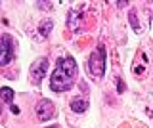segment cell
Returning <instances> with one entry per match:
<instances>
[{"mask_svg":"<svg viewBox=\"0 0 153 128\" xmlns=\"http://www.w3.org/2000/svg\"><path fill=\"white\" fill-rule=\"evenodd\" d=\"M46 69H48V59L46 58H38L35 63L31 65V71H29V80L33 84H38L46 75Z\"/></svg>","mask_w":153,"mask_h":128,"instance_id":"277c9868","label":"cell"},{"mask_svg":"<svg viewBox=\"0 0 153 128\" xmlns=\"http://www.w3.org/2000/svg\"><path fill=\"white\" fill-rule=\"evenodd\" d=\"M71 29H79L80 23H82V16H80V10H76V8H71L69 10V19H67Z\"/></svg>","mask_w":153,"mask_h":128,"instance_id":"8992f818","label":"cell"},{"mask_svg":"<svg viewBox=\"0 0 153 128\" xmlns=\"http://www.w3.org/2000/svg\"><path fill=\"white\" fill-rule=\"evenodd\" d=\"M130 23H132V29L136 33L140 31V23H138V19H136V12H134V10L130 12Z\"/></svg>","mask_w":153,"mask_h":128,"instance_id":"30bf717a","label":"cell"},{"mask_svg":"<svg viewBox=\"0 0 153 128\" xmlns=\"http://www.w3.org/2000/svg\"><path fill=\"white\" fill-rule=\"evenodd\" d=\"M16 48H13V38L10 35H2L0 36V67L8 65L13 59Z\"/></svg>","mask_w":153,"mask_h":128,"instance_id":"3957f363","label":"cell"},{"mask_svg":"<svg viewBox=\"0 0 153 128\" xmlns=\"http://www.w3.org/2000/svg\"><path fill=\"white\" fill-rule=\"evenodd\" d=\"M71 109H73L75 113H84L86 109H88V101L82 98H75L71 99Z\"/></svg>","mask_w":153,"mask_h":128,"instance_id":"52a82bcc","label":"cell"},{"mask_svg":"<svg viewBox=\"0 0 153 128\" xmlns=\"http://www.w3.org/2000/svg\"><path fill=\"white\" fill-rule=\"evenodd\" d=\"M75 78H76V61L71 55L59 58L50 78V88L54 92H67L69 88H73Z\"/></svg>","mask_w":153,"mask_h":128,"instance_id":"6da1fadb","label":"cell"},{"mask_svg":"<svg viewBox=\"0 0 153 128\" xmlns=\"http://www.w3.org/2000/svg\"><path fill=\"white\" fill-rule=\"evenodd\" d=\"M56 109H54V103L50 101V99H42V101H38L36 105V115L40 121H50L52 117H54Z\"/></svg>","mask_w":153,"mask_h":128,"instance_id":"5b68a950","label":"cell"},{"mask_svg":"<svg viewBox=\"0 0 153 128\" xmlns=\"http://www.w3.org/2000/svg\"><path fill=\"white\" fill-rule=\"evenodd\" d=\"M0 98H2L4 103L12 105V101H13V90L10 88V86H2V88H0Z\"/></svg>","mask_w":153,"mask_h":128,"instance_id":"ba28073f","label":"cell"},{"mask_svg":"<svg viewBox=\"0 0 153 128\" xmlns=\"http://www.w3.org/2000/svg\"><path fill=\"white\" fill-rule=\"evenodd\" d=\"M88 73L94 80H102L105 73V48L98 46V50L88 58Z\"/></svg>","mask_w":153,"mask_h":128,"instance_id":"7a4b0ae2","label":"cell"},{"mask_svg":"<svg viewBox=\"0 0 153 128\" xmlns=\"http://www.w3.org/2000/svg\"><path fill=\"white\" fill-rule=\"evenodd\" d=\"M117 84H119V92H124V88H126V86H124V82H121V80H117Z\"/></svg>","mask_w":153,"mask_h":128,"instance_id":"8fae6325","label":"cell"},{"mask_svg":"<svg viewBox=\"0 0 153 128\" xmlns=\"http://www.w3.org/2000/svg\"><path fill=\"white\" fill-rule=\"evenodd\" d=\"M10 109H12V113H13V115H17V113H19V109H17L16 105H10Z\"/></svg>","mask_w":153,"mask_h":128,"instance_id":"7c38bea8","label":"cell"},{"mask_svg":"<svg viewBox=\"0 0 153 128\" xmlns=\"http://www.w3.org/2000/svg\"><path fill=\"white\" fill-rule=\"evenodd\" d=\"M52 27H54V25H52V21H42L40 27H38V31H40L42 36H48V35H50V31H52Z\"/></svg>","mask_w":153,"mask_h":128,"instance_id":"9c48e42d","label":"cell"}]
</instances>
